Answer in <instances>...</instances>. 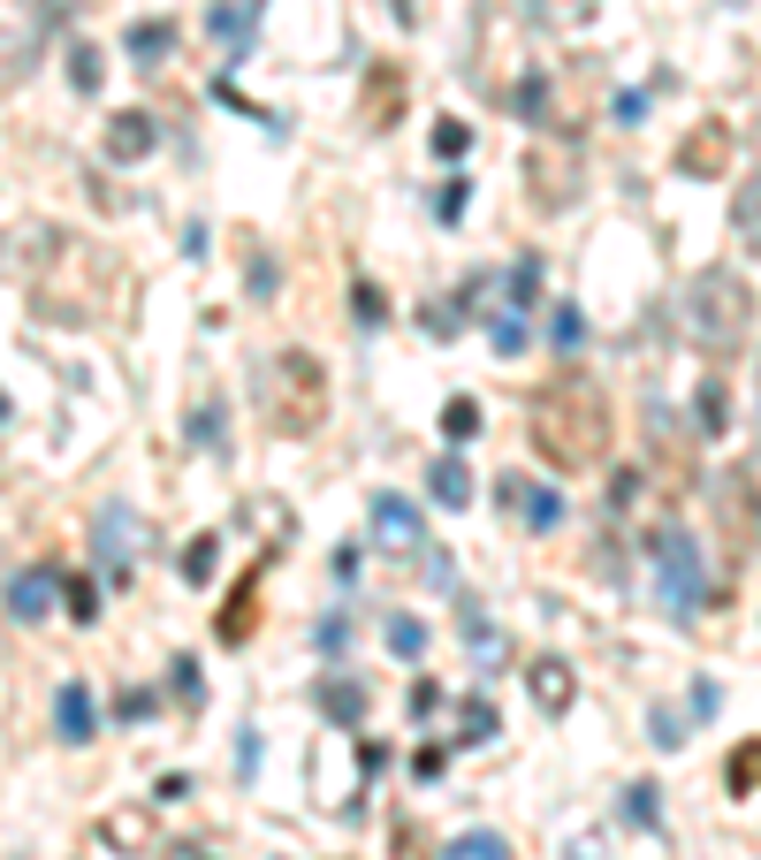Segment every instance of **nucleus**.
Masks as SVG:
<instances>
[{
  "instance_id": "obj_25",
  "label": "nucleus",
  "mask_w": 761,
  "mask_h": 860,
  "mask_svg": "<svg viewBox=\"0 0 761 860\" xmlns=\"http://www.w3.org/2000/svg\"><path fill=\"white\" fill-rule=\"evenodd\" d=\"M533 290H541V266L518 260L510 266V313H533Z\"/></svg>"
},
{
  "instance_id": "obj_28",
  "label": "nucleus",
  "mask_w": 761,
  "mask_h": 860,
  "mask_svg": "<svg viewBox=\"0 0 761 860\" xmlns=\"http://www.w3.org/2000/svg\"><path fill=\"white\" fill-rule=\"evenodd\" d=\"M99 76H107V69H99V46H76L70 54V84L76 92H99Z\"/></svg>"
},
{
  "instance_id": "obj_33",
  "label": "nucleus",
  "mask_w": 761,
  "mask_h": 860,
  "mask_svg": "<svg viewBox=\"0 0 761 860\" xmlns=\"http://www.w3.org/2000/svg\"><path fill=\"white\" fill-rule=\"evenodd\" d=\"M495 350H503V358H518V350H526V321H518V313H503V321H495Z\"/></svg>"
},
{
  "instance_id": "obj_41",
  "label": "nucleus",
  "mask_w": 761,
  "mask_h": 860,
  "mask_svg": "<svg viewBox=\"0 0 761 860\" xmlns=\"http://www.w3.org/2000/svg\"><path fill=\"white\" fill-rule=\"evenodd\" d=\"M0 419H8V397H0Z\"/></svg>"
},
{
  "instance_id": "obj_29",
  "label": "nucleus",
  "mask_w": 761,
  "mask_h": 860,
  "mask_svg": "<svg viewBox=\"0 0 761 860\" xmlns=\"http://www.w3.org/2000/svg\"><path fill=\"white\" fill-rule=\"evenodd\" d=\"M487 738H495V709H487V701H465V738H457V746H487Z\"/></svg>"
},
{
  "instance_id": "obj_30",
  "label": "nucleus",
  "mask_w": 761,
  "mask_h": 860,
  "mask_svg": "<svg viewBox=\"0 0 761 860\" xmlns=\"http://www.w3.org/2000/svg\"><path fill=\"white\" fill-rule=\"evenodd\" d=\"M221 419H229L221 403H199V419H191V442H199V450H221Z\"/></svg>"
},
{
  "instance_id": "obj_32",
  "label": "nucleus",
  "mask_w": 761,
  "mask_h": 860,
  "mask_svg": "<svg viewBox=\"0 0 761 860\" xmlns=\"http://www.w3.org/2000/svg\"><path fill=\"white\" fill-rule=\"evenodd\" d=\"M465 191H473V183H465V176H450V183H442V199H434V221H457V213H465Z\"/></svg>"
},
{
  "instance_id": "obj_12",
  "label": "nucleus",
  "mask_w": 761,
  "mask_h": 860,
  "mask_svg": "<svg viewBox=\"0 0 761 860\" xmlns=\"http://www.w3.org/2000/svg\"><path fill=\"white\" fill-rule=\"evenodd\" d=\"M313 701H320L328 724H358V716H366V685H358V678H320Z\"/></svg>"
},
{
  "instance_id": "obj_2",
  "label": "nucleus",
  "mask_w": 761,
  "mask_h": 860,
  "mask_svg": "<svg viewBox=\"0 0 761 860\" xmlns=\"http://www.w3.org/2000/svg\"><path fill=\"white\" fill-rule=\"evenodd\" d=\"M533 450H541L556 472H586V464L610 450V397H602L586 374L549 381V397L533 403Z\"/></svg>"
},
{
  "instance_id": "obj_15",
  "label": "nucleus",
  "mask_w": 761,
  "mask_h": 860,
  "mask_svg": "<svg viewBox=\"0 0 761 860\" xmlns=\"http://www.w3.org/2000/svg\"><path fill=\"white\" fill-rule=\"evenodd\" d=\"M533 701H541V709H571V670H563V662H541V670H533Z\"/></svg>"
},
{
  "instance_id": "obj_37",
  "label": "nucleus",
  "mask_w": 761,
  "mask_h": 860,
  "mask_svg": "<svg viewBox=\"0 0 761 860\" xmlns=\"http://www.w3.org/2000/svg\"><path fill=\"white\" fill-rule=\"evenodd\" d=\"M624 815H632V822H655V785H632V793H624Z\"/></svg>"
},
{
  "instance_id": "obj_14",
  "label": "nucleus",
  "mask_w": 761,
  "mask_h": 860,
  "mask_svg": "<svg viewBox=\"0 0 761 860\" xmlns=\"http://www.w3.org/2000/svg\"><path fill=\"white\" fill-rule=\"evenodd\" d=\"M473 434H480V403H473V397H450V403H442V442H450V450H465Z\"/></svg>"
},
{
  "instance_id": "obj_27",
  "label": "nucleus",
  "mask_w": 761,
  "mask_h": 860,
  "mask_svg": "<svg viewBox=\"0 0 761 860\" xmlns=\"http://www.w3.org/2000/svg\"><path fill=\"white\" fill-rule=\"evenodd\" d=\"M213 31L236 46V39H252V31H260V15H252V8H213Z\"/></svg>"
},
{
  "instance_id": "obj_7",
  "label": "nucleus",
  "mask_w": 761,
  "mask_h": 860,
  "mask_svg": "<svg viewBox=\"0 0 761 860\" xmlns=\"http://www.w3.org/2000/svg\"><path fill=\"white\" fill-rule=\"evenodd\" d=\"M54 601H62V564H23V571L8 579V617H15V625H46Z\"/></svg>"
},
{
  "instance_id": "obj_3",
  "label": "nucleus",
  "mask_w": 761,
  "mask_h": 860,
  "mask_svg": "<svg viewBox=\"0 0 761 860\" xmlns=\"http://www.w3.org/2000/svg\"><path fill=\"white\" fill-rule=\"evenodd\" d=\"M678 313H686L678 328H686L700 350L731 358V350H747V335H754V282L731 274V266H708V274L686 282V305H678Z\"/></svg>"
},
{
  "instance_id": "obj_4",
  "label": "nucleus",
  "mask_w": 761,
  "mask_h": 860,
  "mask_svg": "<svg viewBox=\"0 0 761 860\" xmlns=\"http://www.w3.org/2000/svg\"><path fill=\"white\" fill-rule=\"evenodd\" d=\"M328 419V366L313 350H282L267 366V427L275 434H313Z\"/></svg>"
},
{
  "instance_id": "obj_5",
  "label": "nucleus",
  "mask_w": 761,
  "mask_h": 860,
  "mask_svg": "<svg viewBox=\"0 0 761 860\" xmlns=\"http://www.w3.org/2000/svg\"><path fill=\"white\" fill-rule=\"evenodd\" d=\"M54 31V0H0V84H23Z\"/></svg>"
},
{
  "instance_id": "obj_6",
  "label": "nucleus",
  "mask_w": 761,
  "mask_h": 860,
  "mask_svg": "<svg viewBox=\"0 0 761 860\" xmlns=\"http://www.w3.org/2000/svg\"><path fill=\"white\" fill-rule=\"evenodd\" d=\"M663 609L670 617L700 609V548H693L686 533H663Z\"/></svg>"
},
{
  "instance_id": "obj_17",
  "label": "nucleus",
  "mask_w": 761,
  "mask_h": 860,
  "mask_svg": "<svg viewBox=\"0 0 761 860\" xmlns=\"http://www.w3.org/2000/svg\"><path fill=\"white\" fill-rule=\"evenodd\" d=\"M723 411H731V403H723V381L708 374V381H700V397H693V419H700V434H723Z\"/></svg>"
},
{
  "instance_id": "obj_23",
  "label": "nucleus",
  "mask_w": 761,
  "mask_h": 860,
  "mask_svg": "<svg viewBox=\"0 0 761 860\" xmlns=\"http://www.w3.org/2000/svg\"><path fill=\"white\" fill-rule=\"evenodd\" d=\"M533 15H541V23H563V31H579V23L594 15V0H533Z\"/></svg>"
},
{
  "instance_id": "obj_24",
  "label": "nucleus",
  "mask_w": 761,
  "mask_h": 860,
  "mask_svg": "<svg viewBox=\"0 0 761 860\" xmlns=\"http://www.w3.org/2000/svg\"><path fill=\"white\" fill-rule=\"evenodd\" d=\"M62 595H70L76 625H99V587H92V579H70V571H62Z\"/></svg>"
},
{
  "instance_id": "obj_9",
  "label": "nucleus",
  "mask_w": 761,
  "mask_h": 860,
  "mask_svg": "<svg viewBox=\"0 0 761 860\" xmlns=\"http://www.w3.org/2000/svg\"><path fill=\"white\" fill-rule=\"evenodd\" d=\"M145 541V526L130 511H99V564L115 571V579H130V548Z\"/></svg>"
},
{
  "instance_id": "obj_16",
  "label": "nucleus",
  "mask_w": 761,
  "mask_h": 860,
  "mask_svg": "<svg viewBox=\"0 0 761 860\" xmlns=\"http://www.w3.org/2000/svg\"><path fill=\"white\" fill-rule=\"evenodd\" d=\"M442 860H510V846H503L495 830H465V838H450Z\"/></svg>"
},
{
  "instance_id": "obj_22",
  "label": "nucleus",
  "mask_w": 761,
  "mask_h": 860,
  "mask_svg": "<svg viewBox=\"0 0 761 860\" xmlns=\"http://www.w3.org/2000/svg\"><path fill=\"white\" fill-rule=\"evenodd\" d=\"M350 313H358V328H381V321H389V297H381V282H358V290H350Z\"/></svg>"
},
{
  "instance_id": "obj_21",
  "label": "nucleus",
  "mask_w": 761,
  "mask_h": 860,
  "mask_svg": "<svg viewBox=\"0 0 761 860\" xmlns=\"http://www.w3.org/2000/svg\"><path fill=\"white\" fill-rule=\"evenodd\" d=\"M213 564H221V541H213V533H199V541H191V556H183V579H191V587H207Z\"/></svg>"
},
{
  "instance_id": "obj_39",
  "label": "nucleus",
  "mask_w": 761,
  "mask_h": 860,
  "mask_svg": "<svg viewBox=\"0 0 761 860\" xmlns=\"http://www.w3.org/2000/svg\"><path fill=\"white\" fill-rule=\"evenodd\" d=\"M686 738V716H670V709H655V746H678Z\"/></svg>"
},
{
  "instance_id": "obj_36",
  "label": "nucleus",
  "mask_w": 761,
  "mask_h": 860,
  "mask_svg": "<svg viewBox=\"0 0 761 860\" xmlns=\"http://www.w3.org/2000/svg\"><path fill=\"white\" fill-rule=\"evenodd\" d=\"M579 335H586V321H579L571 305H556V343H563V350H579Z\"/></svg>"
},
{
  "instance_id": "obj_31",
  "label": "nucleus",
  "mask_w": 761,
  "mask_h": 860,
  "mask_svg": "<svg viewBox=\"0 0 761 860\" xmlns=\"http://www.w3.org/2000/svg\"><path fill=\"white\" fill-rule=\"evenodd\" d=\"M168 685H176V701H207V678H199V662H191V656L168 670Z\"/></svg>"
},
{
  "instance_id": "obj_34",
  "label": "nucleus",
  "mask_w": 761,
  "mask_h": 860,
  "mask_svg": "<svg viewBox=\"0 0 761 860\" xmlns=\"http://www.w3.org/2000/svg\"><path fill=\"white\" fill-rule=\"evenodd\" d=\"M465 145H473V130H465V123H434V153H442V160H457Z\"/></svg>"
},
{
  "instance_id": "obj_11",
  "label": "nucleus",
  "mask_w": 761,
  "mask_h": 860,
  "mask_svg": "<svg viewBox=\"0 0 761 860\" xmlns=\"http://www.w3.org/2000/svg\"><path fill=\"white\" fill-rule=\"evenodd\" d=\"M145 153H152V115H115V123H107V160L130 168Z\"/></svg>"
},
{
  "instance_id": "obj_40",
  "label": "nucleus",
  "mask_w": 761,
  "mask_h": 860,
  "mask_svg": "<svg viewBox=\"0 0 761 860\" xmlns=\"http://www.w3.org/2000/svg\"><path fill=\"white\" fill-rule=\"evenodd\" d=\"M252 769H260V731L236 738V777H252Z\"/></svg>"
},
{
  "instance_id": "obj_13",
  "label": "nucleus",
  "mask_w": 761,
  "mask_h": 860,
  "mask_svg": "<svg viewBox=\"0 0 761 860\" xmlns=\"http://www.w3.org/2000/svg\"><path fill=\"white\" fill-rule=\"evenodd\" d=\"M426 487H434V503H442V511H465V503H473V472H465V458H434Z\"/></svg>"
},
{
  "instance_id": "obj_19",
  "label": "nucleus",
  "mask_w": 761,
  "mask_h": 860,
  "mask_svg": "<svg viewBox=\"0 0 761 860\" xmlns=\"http://www.w3.org/2000/svg\"><path fill=\"white\" fill-rule=\"evenodd\" d=\"M686 168H700V176L723 168V123H700V137L686 145Z\"/></svg>"
},
{
  "instance_id": "obj_38",
  "label": "nucleus",
  "mask_w": 761,
  "mask_h": 860,
  "mask_svg": "<svg viewBox=\"0 0 761 860\" xmlns=\"http://www.w3.org/2000/svg\"><path fill=\"white\" fill-rule=\"evenodd\" d=\"M731 213H739V237L754 244V183H739V199H731Z\"/></svg>"
},
{
  "instance_id": "obj_8",
  "label": "nucleus",
  "mask_w": 761,
  "mask_h": 860,
  "mask_svg": "<svg viewBox=\"0 0 761 860\" xmlns=\"http://www.w3.org/2000/svg\"><path fill=\"white\" fill-rule=\"evenodd\" d=\"M366 518H373V541H381V548H397V556H419V548H426V518H419L404 495H373V503H366Z\"/></svg>"
},
{
  "instance_id": "obj_20",
  "label": "nucleus",
  "mask_w": 761,
  "mask_h": 860,
  "mask_svg": "<svg viewBox=\"0 0 761 860\" xmlns=\"http://www.w3.org/2000/svg\"><path fill=\"white\" fill-rule=\"evenodd\" d=\"M389 656H404V662L426 656V625L419 617H389Z\"/></svg>"
},
{
  "instance_id": "obj_35",
  "label": "nucleus",
  "mask_w": 761,
  "mask_h": 860,
  "mask_svg": "<svg viewBox=\"0 0 761 860\" xmlns=\"http://www.w3.org/2000/svg\"><path fill=\"white\" fill-rule=\"evenodd\" d=\"M731 793L754 799V746H739V762H731Z\"/></svg>"
},
{
  "instance_id": "obj_26",
  "label": "nucleus",
  "mask_w": 761,
  "mask_h": 860,
  "mask_svg": "<svg viewBox=\"0 0 761 860\" xmlns=\"http://www.w3.org/2000/svg\"><path fill=\"white\" fill-rule=\"evenodd\" d=\"M244 632H252V595H236L221 609V648H244Z\"/></svg>"
},
{
  "instance_id": "obj_18",
  "label": "nucleus",
  "mask_w": 761,
  "mask_h": 860,
  "mask_svg": "<svg viewBox=\"0 0 761 860\" xmlns=\"http://www.w3.org/2000/svg\"><path fill=\"white\" fill-rule=\"evenodd\" d=\"M123 46H130L138 62H160V54L176 46V31H168V23H130V39H123Z\"/></svg>"
},
{
  "instance_id": "obj_10",
  "label": "nucleus",
  "mask_w": 761,
  "mask_h": 860,
  "mask_svg": "<svg viewBox=\"0 0 761 860\" xmlns=\"http://www.w3.org/2000/svg\"><path fill=\"white\" fill-rule=\"evenodd\" d=\"M54 724H62V738H70V746H84V738H92V724H99V716H92V685H76V678H62V701H54Z\"/></svg>"
},
{
  "instance_id": "obj_1",
  "label": "nucleus",
  "mask_w": 761,
  "mask_h": 860,
  "mask_svg": "<svg viewBox=\"0 0 761 860\" xmlns=\"http://www.w3.org/2000/svg\"><path fill=\"white\" fill-rule=\"evenodd\" d=\"M123 290H130V282H123V266L107 260L99 244H84V237L46 244V266L31 274L39 313H46V321H76V328H84V321H107Z\"/></svg>"
}]
</instances>
